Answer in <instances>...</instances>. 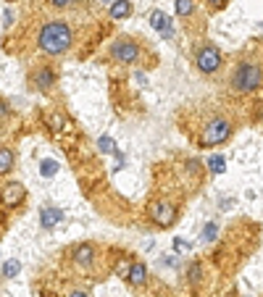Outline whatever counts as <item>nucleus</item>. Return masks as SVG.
I'll list each match as a JSON object with an SVG mask.
<instances>
[{
	"mask_svg": "<svg viewBox=\"0 0 263 297\" xmlns=\"http://www.w3.org/2000/svg\"><path fill=\"white\" fill-rule=\"evenodd\" d=\"M37 45L42 53L48 55H61L71 48V26L66 21H48L40 29Z\"/></svg>",
	"mask_w": 263,
	"mask_h": 297,
	"instance_id": "f257e3e1",
	"label": "nucleus"
},
{
	"mask_svg": "<svg viewBox=\"0 0 263 297\" xmlns=\"http://www.w3.org/2000/svg\"><path fill=\"white\" fill-rule=\"evenodd\" d=\"M231 90L235 92H255L263 87V66L255 61H242L231 71Z\"/></svg>",
	"mask_w": 263,
	"mask_h": 297,
	"instance_id": "f03ea898",
	"label": "nucleus"
},
{
	"mask_svg": "<svg viewBox=\"0 0 263 297\" xmlns=\"http://www.w3.org/2000/svg\"><path fill=\"white\" fill-rule=\"evenodd\" d=\"M231 134V121L226 116H213L203 124V129H200V147H213V145H221L226 142Z\"/></svg>",
	"mask_w": 263,
	"mask_h": 297,
	"instance_id": "7ed1b4c3",
	"label": "nucleus"
},
{
	"mask_svg": "<svg viewBox=\"0 0 263 297\" xmlns=\"http://www.w3.org/2000/svg\"><path fill=\"white\" fill-rule=\"evenodd\" d=\"M195 64H197V69L203 71V74H213V71H219V69H221V64H224L221 50L216 48V45L206 42L203 48L197 50V55H195Z\"/></svg>",
	"mask_w": 263,
	"mask_h": 297,
	"instance_id": "20e7f679",
	"label": "nucleus"
},
{
	"mask_svg": "<svg viewBox=\"0 0 263 297\" xmlns=\"http://www.w3.org/2000/svg\"><path fill=\"white\" fill-rule=\"evenodd\" d=\"M111 55H113L116 61H121V64L132 66V64H137V58H140V45H137L134 40L121 37V40H116V42L111 45Z\"/></svg>",
	"mask_w": 263,
	"mask_h": 297,
	"instance_id": "39448f33",
	"label": "nucleus"
},
{
	"mask_svg": "<svg viewBox=\"0 0 263 297\" xmlns=\"http://www.w3.org/2000/svg\"><path fill=\"white\" fill-rule=\"evenodd\" d=\"M150 218L156 221L158 226H171L177 221V205H171V202H166V200H158V202H153L150 205Z\"/></svg>",
	"mask_w": 263,
	"mask_h": 297,
	"instance_id": "423d86ee",
	"label": "nucleus"
},
{
	"mask_svg": "<svg viewBox=\"0 0 263 297\" xmlns=\"http://www.w3.org/2000/svg\"><path fill=\"white\" fill-rule=\"evenodd\" d=\"M24 197H26L24 184H19V182H11V184H6V187H3V202H6L8 208H16V205H21Z\"/></svg>",
	"mask_w": 263,
	"mask_h": 297,
	"instance_id": "0eeeda50",
	"label": "nucleus"
},
{
	"mask_svg": "<svg viewBox=\"0 0 263 297\" xmlns=\"http://www.w3.org/2000/svg\"><path fill=\"white\" fill-rule=\"evenodd\" d=\"M95 253H98V250H95V245H90V242H82V245H76L74 247V263H79V265H84V269H87V265H92V263H95Z\"/></svg>",
	"mask_w": 263,
	"mask_h": 297,
	"instance_id": "6e6552de",
	"label": "nucleus"
},
{
	"mask_svg": "<svg viewBox=\"0 0 263 297\" xmlns=\"http://www.w3.org/2000/svg\"><path fill=\"white\" fill-rule=\"evenodd\" d=\"M53 82H55V74H53V69H48V66H40V69L32 74V84H35L40 92L50 90Z\"/></svg>",
	"mask_w": 263,
	"mask_h": 297,
	"instance_id": "1a4fd4ad",
	"label": "nucleus"
},
{
	"mask_svg": "<svg viewBox=\"0 0 263 297\" xmlns=\"http://www.w3.org/2000/svg\"><path fill=\"white\" fill-rule=\"evenodd\" d=\"M150 26H153V29H158V32H161L163 37H171V35H174V29H171V19H168L163 11H153V13H150Z\"/></svg>",
	"mask_w": 263,
	"mask_h": 297,
	"instance_id": "9d476101",
	"label": "nucleus"
},
{
	"mask_svg": "<svg viewBox=\"0 0 263 297\" xmlns=\"http://www.w3.org/2000/svg\"><path fill=\"white\" fill-rule=\"evenodd\" d=\"M127 279L132 281L134 287H142L145 281H148V269H145V263H140V260L132 263V265H129V271H127Z\"/></svg>",
	"mask_w": 263,
	"mask_h": 297,
	"instance_id": "9b49d317",
	"label": "nucleus"
},
{
	"mask_svg": "<svg viewBox=\"0 0 263 297\" xmlns=\"http://www.w3.org/2000/svg\"><path fill=\"white\" fill-rule=\"evenodd\" d=\"M61 218H64L61 208H42L40 211V224H42V229H53Z\"/></svg>",
	"mask_w": 263,
	"mask_h": 297,
	"instance_id": "f8f14e48",
	"label": "nucleus"
},
{
	"mask_svg": "<svg viewBox=\"0 0 263 297\" xmlns=\"http://www.w3.org/2000/svg\"><path fill=\"white\" fill-rule=\"evenodd\" d=\"M108 13H111L113 19H127L132 13V3H129V0H113L111 8H108Z\"/></svg>",
	"mask_w": 263,
	"mask_h": 297,
	"instance_id": "ddd939ff",
	"label": "nucleus"
},
{
	"mask_svg": "<svg viewBox=\"0 0 263 297\" xmlns=\"http://www.w3.org/2000/svg\"><path fill=\"white\" fill-rule=\"evenodd\" d=\"M13 150L11 147H0V174H8V171L13 168Z\"/></svg>",
	"mask_w": 263,
	"mask_h": 297,
	"instance_id": "4468645a",
	"label": "nucleus"
},
{
	"mask_svg": "<svg viewBox=\"0 0 263 297\" xmlns=\"http://www.w3.org/2000/svg\"><path fill=\"white\" fill-rule=\"evenodd\" d=\"M40 174H42L45 179H53V176L58 174V163H55L53 158H45V161L40 163Z\"/></svg>",
	"mask_w": 263,
	"mask_h": 297,
	"instance_id": "2eb2a0df",
	"label": "nucleus"
},
{
	"mask_svg": "<svg viewBox=\"0 0 263 297\" xmlns=\"http://www.w3.org/2000/svg\"><path fill=\"white\" fill-rule=\"evenodd\" d=\"M208 168H211V174H224L226 161L221 158V155H211V158H208Z\"/></svg>",
	"mask_w": 263,
	"mask_h": 297,
	"instance_id": "dca6fc26",
	"label": "nucleus"
},
{
	"mask_svg": "<svg viewBox=\"0 0 263 297\" xmlns=\"http://www.w3.org/2000/svg\"><path fill=\"white\" fill-rule=\"evenodd\" d=\"M177 16H190V13L195 11V3L192 0H177Z\"/></svg>",
	"mask_w": 263,
	"mask_h": 297,
	"instance_id": "f3484780",
	"label": "nucleus"
},
{
	"mask_svg": "<svg viewBox=\"0 0 263 297\" xmlns=\"http://www.w3.org/2000/svg\"><path fill=\"white\" fill-rule=\"evenodd\" d=\"M19 271H21V263H19V260H6V263H3V276H6V279L16 276Z\"/></svg>",
	"mask_w": 263,
	"mask_h": 297,
	"instance_id": "a211bd4d",
	"label": "nucleus"
},
{
	"mask_svg": "<svg viewBox=\"0 0 263 297\" xmlns=\"http://www.w3.org/2000/svg\"><path fill=\"white\" fill-rule=\"evenodd\" d=\"M187 279H190V284H197V281L203 279V265H200V263H192L190 269H187Z\"/></svg>",
	"mask_w": 263,
	"mask_h": 297,
	"instance_id": "6ab92c4d",
	"label": "nucleus"
},
{
	"mask_svg": "<svg viewBox=\"0 0 263 297\" xmlns=\"http://www.w3.org/2000/svg\"><path fill=\"white\" fill-rule=\"evenodd\" d=\"M98 150H100V153H116V142H113L108 134H103V137L98 139Z\"/></svg>",
	"mask_w": 263,
	"mask_h": 297,
	"instance_id": "aec40b11",
	"label": "nucleus"
},
{
	"mask_svg": "<svg viewBox=\"0 0 263 297\" xmlns=\"http://www.w3.org/2000/svg\"><path fill=\"white\" fill-rule=\"evenodd\" d=\"M216 237H219V224H216V221L206 224V229H203V242H213Z\"/></svg>",
	"mask_w": 263,
	"mask_h": 297,
	"instance_id": "412c9836",
	"label": "nucleus"
},
{
	"mask_svg": "<svg viewBox=\"0 0 263 297\" xmlns=\"http://www.w3.org/2000/svg\"><path fill=\"white\" fill-rule=\"evenodd\" d=\"M11 116V108H8V103H3V100H0V121H3V118H8Z\"/></svg>",
	"mask_w": 263,
	"mask_h": 297,
	"instance_id": "4be33fe9",
	"label": "nucleus"
},
{
	"mask_svg": "<svg viewBox=\"0 0 263 297\" xmlns=\"http://www.w3.org/2000/svg\"><path fill=\"white\" fill-rule=\"evenodd\" d=\"M3 19H6V26H11V21H13V13H11V8H6V11H3Z\"/></svg>",
	"mask_w": 263,
	"mask_h": 297,
	"instance_id": "5701e85b",
	"label": "nucleus"
},
{
	"mask_svg": "<svg viewBox=\"0 0 263 297\" xmlns=\"http://www.w3.org/2000/svg\"><path fill=\"white\" fill-rule=\"evenodd\" d=\"M50 3H53L55 8H66V6L71 3V0H50Z\"/></svg>",
	"mask_w": 263,
	"mask_h": 297,
	"instance_id": "b1692460",
	"label": "nucleus"
},
{
	"mask_svg": "<svg viewBox=\"0 0 263 297\" xmlns=\"http://www.w3.org/2000/svg\"><path fill=\"white\" fill-rule=\"evenodd\" d=\"M69 297H87V292H79V289H74Z\"/></svg>",
	"mask_w": 263,
	"mask_h": 297,
	"instance_id": "393cba45",
	"label": "nucleus"
},
{
	"mask_svg": "<svg viewBox=\"0 0 263 297\" xmlns=\"http://www.w3.org/2000/svg\"><path fill=\"white\" fill-rule=\"evenodd\" d=\"M174 247H177V250H182V247H187V242H182V240H174Z\"/></svg>",
	"mask_w": 263,
	"mask_h": 297,
	"instance_id": "a878e982",
	"label": "nucleus"
},
{
	"mask_svg": "<svg viewBox=\"0 0 263 297\" xmlns=\"http://www.w3.org/2000/svg\"><path fill=\"white\" fill-rule=\"evenodd\" d=\"M208 3H211L213 8H219V6H224V0H208Z\"/></svg>",
	"mask_w": 263,
	"mask_h": 297,
	"instance_id": "bb28decb",
	"label": "nucleus"
},
{
	"mask_svg": "<svg viewBox=\"0 0 263 297\" xmlns=\"http://www.w3.org/2000/svg\"><path fill=\"white\" fill-rule=\"evenodd\" d=\"M108 3H113V0H108Z\"/></svg>",
	"mask_w": 263,
	"mask_h": 297,
	"instance_id": "cd10ccee",
	"label": "nucleus"
}]
</instances>
